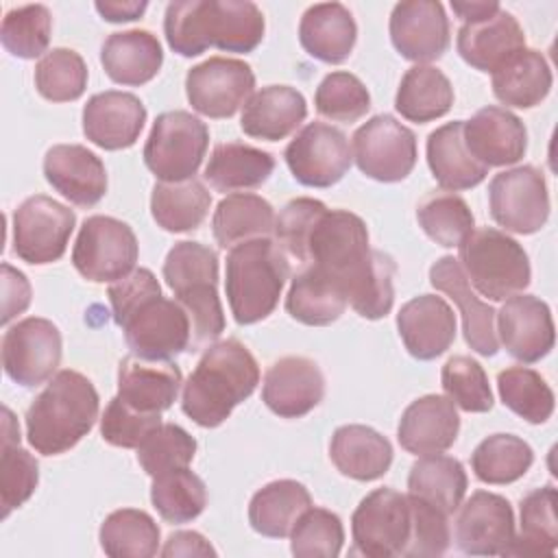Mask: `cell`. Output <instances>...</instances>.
<instances>
[{"mask_svg": "<svg viewBox=\"0 0 558 558\" xmlns=\"http://www.w3.org/2000/svg\"><path fill=\"white\" fill-rule=\"evenodd\" d=\"M98 392L78 371L63 368L26 410L28 445L41 456L70 451L98 418Z\"/></svg>", "mask_w": 558, "mask_h": 558, "instance_id": "5b68a950", "label": "cell"}, {"mask_svg": "<svg viewBox=\"0 0 558 558\" xmlns=\"http://www.w3.org/2000/svg\"><path fill=\"white\" fill-rule=\"evenodd\" d=\"M451 9L464 24H471V22H480V20H486V17L495 15L501 7L495 0H488V2L486 0L484 2H458V0H453Z\"/></svg>", "mask_w": 558, "mask_h": 558, "instance_id": "e7e4bbea", "label": "cell"}, {"mask_svg": "<svg viewBox=\"0 0 558 558\" xmlns=\"http://www.w3.org/2000/svg\"><path fill=\"white\" fill-rule=\"evenodd\" d=\"M290 277V264L277 242L255 238L229 248L225 290L238 325L268 318Z\"/></svg>", "mask_w": 558, "mask_h": 558, "instance_id": "8992f818", "label": "cell"}, {"mask_svg": "<svg viewBox=\"0 0 558 558\" xmlns=\"http://www.w3.org/2000/svg\"><path fill=\"white\" fill-rule=\"evenodd\" d=\"M211 207V194L198 179L166 183L159 181L150 194L155 222L170 233H185L201 227Z\"/></svg>", "mask_w": 558, "mask_h": 558, "instance_id": "60d3db41", "label": "cell"}, {"mask_svg": "<svg viewBox=\"0 0 558 558\" xmlns=\"http://www.w3.org/2000/svg\"><path fill=\"white\" fill-rule=\"evenodd\" d=\"M357 26L351 11L340 2L312 4L299 24L303 50L323 63H342L351 57Z\"/></svg>", "mask_w": 558, "mask_h": 558, "instance_id": "4dcf8cb0", "label": "cell"}, {"mask_svg": "<svg viewBox=\"0 0 558 558\" xmlns=\"http://www.w3.org/2000/svg\"><path fill=\"white\" fill-rule=\"evenodd\" d=\"M161 425V414H148L131 408L118 395L109 401L100 416V434L105 442L122 449H137L144 438Z\"/></svg>", "mask_w": 558, "mask_h": 558, "instance_id": "91938a15", "label": "cell"}, {"mask_svg": "<svg viewBox=\"0 0 558 558\" xmlns=\"http://www.w3.org/2000/svg\"><path fill=\"white\" fill-rule=\"evenodd\" d=\"M163 279L190 316V351L203 349L225 331L218 296V255L201 242H177L163 262Z\"/></svg>", "mask_w": 558, "mask_h": 558, "instance_id": "52a82bcc", "label": "cell"}, {"mask_svg": "<svg viewBox=\"0 0 558 558\" xmlns=\"http://www.w3.org/2000/svg\"><path fill=\"white\" fill-rule=\"evenodd\" d=\"M100 63L113 83L137 87L153 81L163 63L159 39L148 31L111 33L100 48Z\"/></svg>", "mask_w": 558, "mask_h": 558, "instance_id": "d6a6232c", "label": "cell"}, {"mask_svg": "<svg viewBox=\"0 0 558 558\" xmlns=\"http://www.w3.org/2000/svg\"><path fill=\"white\" fill-rule=\"evenodd\" d=\"M418 227L440 246H458L475 227L466 201L453 192H429L416 207Z\"/></svg>", "mask_w": 558, "mask_h": 558, "instance_id": "7dc6e473", "label": "cell"}, {"mask_svg": "<svg viewBox=\"0 0 558 558\" xmlns=\"http://www.w3.org/2000/svg\"><path fill=\"white\" fill-rule=\"evenodd\" d=\"M327 211V205L316 198H292L283 205L279 216H275V238L281 251L292 255L296 262L307 259V238L316 220Z\"/></svg>", "mask_w": 558, "mask_h": 558, "instance_id": "9f6ffc18", "label": "cell"}, {"mask_svg": "<svg viewBox=\"0 0 558 558\" xmlns=\"http://www.w3.org/2000/svg\"><path fill=\"white\" fill-rule=\"evenodd\" d=\"M312 506L310 490L296 480H275L262 486L248 504L251 527L268 538L290 536L296 519Z\"/></svg>", "mask_w": 558, "mask_h": 558, "instance_id": "d590c367", "label": "cell"}, {"mask_svg": "<svg viewBox=\"0 0 558 558\" xmlns=\"http://www.w3.org/2000/svg\"><path fill=\"white\" fill-rule=\"evenodd\" d=\"M307 116L303 94L290 85H268L242 107L240 129L255 140L279 142L294 133Z\"/></svg>", "mask_w": 558, "mask_h": 558, "instance_id": "f546056e", "label": "cell"}, {"mask_svg": "<svg viewBox=\"0 0 558 558\" xmlns=\"http://www.w3.org/2000/svg\"><path fill=\"white\" fill-rule=\"evenodd\" d=\"M456 545L471 556H506L514 541V512L506 497L477 490L460 504Z\"/></svg>", "mask_w": 558, "mask_h": 558, "instance_id": "ac0fdd59", "label": "cell"}, {"mask_svg": "<svg viewBox=\"0 0 558 558\" xmlns=\"http://www.w3.org/2000/svg\"><path fill=\"white\" fill-rule=\"evenodd\" d=\"M2 445H20V425L9 408H2Z\"/></svg>", "mask_w": 558, "mask_h": 558, "instance_id": "03108f58", "label": "cell"}, {"mask_svg": "<svg viewBox=\"0 0 558 558\" xmlns=\"http://www.w3.org/2000/svg\"><path fill=\"white\" fill-rule=\"evenodd\" d=\"M347 305L344 292L312 264H305L303 270L294 275L286 296L288 314L310 327L331 325L342 316Z\"/></svg>", "mask_w": 558, "mask_h": 558, "instance_id": "ab89813d", "label": "cell"}, {"mask_svg": "<svg viewBox=\"0 0 558 558\" xmlns=\"http://www.w3.org/2000/svg\"><path fill=\"white\" fill-rule=\"evenodd\" d=\"M462 135L469 153L490 166H512L527 150V131L519 116L504 107L488 105L471 120L462 122Z\"/></svg>", "mask_w": 558, "mask_h": 558, "instance_id": "cb8c5ba5", "label": "cell"}, {"mask_svg": "<svg viewBox=\"0 0 558 558\" xmlns=\"http://www.w3.org/2000/svg\"><path fill=\"white\" fill-rule=\"evenodd\" d=\"M493 220L506 231L530 235L549 218V194L545 177L534 166H517L493 177L488 185Z\"/></svg>", "mask_w": 558, "mask_h": 558, "instance_id": "4fadbf2b", "label": "cell"}, {"mask_svg": "<svg viewBox=\"0 0 558 558\" xmlns=\"http://www.w3.org/2000/svg\"><path fill=\"white\" fill-rule=\"evenodd\" d=\"M275 231V211L272 205L246 192H235L225 196L214 216H211V233L222 248H233L242 242L255 238H268Z\"/></svg>", "mask_w": 558, "mask_h": 558, "instance_id": "74e56055", "label": "cell"}, {"mask_svg": "<svg viewBox=\"0 0 558 558\" xmlns=\"http://www.w3.org/2000/svg\"><path fill=\"white\" fill-rule=\"evenodd\" d=\"M397 329L412 357L434 360L456 340V314L442 296L418 294L401 305Z\"/></svg>", "mask_w": 558, "mask_h": 558, "instance_id": "484cf974", "label": "cell"}, {"mask_svg": "<svg viewBox=\"0 0 558 558\" xmlns=\"http://www.w3.org/2000/svg\"><path fill=\"white\" fill-rule=\"evenodd\" d=\"M466 486L469 480L462 462L442 453L421 456L408 475V493L438 508L447 517L460 508Z\"/></svg>", "mask_w": 558, "mask_h": 558, "instance_id": "f35d334b", "label": "cell"}, {"mask_svg": "<svg viewBox=\"0 0 558 558\" xmlns=\"http://www.w3.org/2000/svg\"><path fill=\"white\" fill-rule=\"evenodd\" d=\"M353 159L368 179L403 181L416 166V135L392 116H375L355 129Z\"/></svg>", "mask_w": 558, "mask_h": 558, "instance_id": "5bb4252c", "label": "cell"}, {"mask_svg": "<svg viewBox=\"0 0 558 558\" xmlns=\"http://www.w3.org/2000/svg\"><path fill=\"white\" fill-rule=\"evenodd\" d=\"M283 157L292 177L307 187L336 185L353 161L347 135L325 122L305 124L286 146Z\"/></svg>", "mask_w": 558, "mask_h": 558, "instance_id": "e0dca14e", "label": "cell"}, {"mask_svg": "<svg viewBox=\"0 0 558 558\" xmlns=\"http://www.w3.org/2000/svg\"><path fill=\"white\" fill-rule=\"evenodd\" d=\"M209 129L190 111H163L144 144L146 168L166 183L192 179L207 153Z\"/></svg>", "mask_w": 558, "mask_h": 558, "instance_id": "9c48e42d", "label": "cell"}, {"mask_svg": "<svg viewBox=\"0 0 558 558\" xmlns=\"http://www.w3.org/2000/svg\"><path fill=\"white\" fill-rule=\"evenodd\" d=\"M532 462V447L514 434H493L471 453V469L484 484H512L530 471Z\"/></svg>", "mask_w": 558, "mask_h": 558, "instance_id": "f6af8a7d", "label": "cell"}, {"mask_svg": "<svg viewBox=\"0 0 558 558\" xmlns=\"http://www.w3.org/2000/svg\"><path fill=\"white\" fill-rule=\"evenodd\" d=\"M314 105L323 118L351 124L371 109V94L355 74L331 72L316 87Z\"/></svg>", "mask_w": 558, "mask_h": 558, "instance_id": "f5cc1de1", "label": "cell"}, {"mask_svg": "<svg viewBox=\"0 0 558 558\" xmlns=\"http://www.w3.org/2000/svg\"><path fill=\"white\" fill-rule=\"evenodd\" d=\"M137 238L133 229L111 216H89L78 229L72 264L94 283H113L135 270Z\"/></svg>", "mask_w": 558, "mask_h": 558, "instance_id": "30bf717a", "label": "cell"}, {"mask_svg": "<svg viewBox=\"0 0 558 558\" xmlns=\"http://www.w3.org/2000/svg\"><path fill=\"white\" fill-rule=\"evenodd\" d=\"M61 331L48 318L28 316L2 336L4 373L24 388L48 381L61 362Z\"/></svg>", "mask_w": 558, "mask_h": 558, "instance_id": "9a60e30c", "label": "cell"}, {"mask_svg": "<svg viewBox=\"0 0 558 558\" xmlns=\"http://www.w3.org/2000/svg\"><path fill=\"white\" fill-rule=\"evenodd\" d=\"M146 122V107L129 92L94 94L83 107L85 137L105 150H122L137 142Z\"/></svg>", "mask_w": 558, "mask_h": 558, "instance_id": "603a6c76", "label": "cell"}, {"mask_svg": "<svg viewBox=\"0 0 558 558\" xmlns=\"http://www.w3.org/2000/svg\"><path fill=\"white\" fill-rule=\"evenodd\" d=\"M76 214L63 203L35 194L13 211V253L33 266L52 264L63 257Z\"/></svg>", "mask_w": 558, "mask_h": 558, "instance_id": "7c38bea8", "label": "cell"}, {"mask_svg": "<svg viewBox=\"0 0 558 558\" xmlns=\"http://www.w3.org/2000/svg\"><path fill=\"white\" fill-rule=\"evenodd\" d=\"M264 15L248 0H174L166 7L163 33L181 57H198L207 48L253 52L264 39Z\"/></svg>", "mask_w": 558, "mask_h": 558, "instance_id": "3957f363", "label": "cell"}, {"mask_svg": "<svg viewBox=\"0 0 558 558\" xmlns=\"http://www.w3.org/2000/svg\"><path fill=\"white\" fill-rule=\"evenodd\" d=\"M96 11L100 13L102 20L107 22H113V24H120V22H133V20H140L148 7L146 0H98L96 4Z\"/></svg>", "mask_w": 558, "mask_h": 558, "instance_id": "be15d7a7", "label": "cell"}, {"mask_svg": "<svg viewBox=\"0 0 558 558\" xmlns=\"http://www.w3.org/2000/svg\"><path fill=\"white\" fill-rule=\"evenodd\" d=\"M497 316V333L504 349L523 364H534L554 349V320L545 301L534 294L506 299Z\"/></svg>", "mask_w": 558, "mask_h": 558, "instance_id": "ffe728a7", "label": "cell"}, {"mask_svg": "<svg viewBox=\"0 0 558 558\" xmlns=\"http://www.w3.org/2000/svg\"><path fill=\"white\" fill-rule=\"evenodd\" d=\"M412 508V532L403 558H434L449 549V517L427 501L408 493Z\"/></svg>", "mask_w": 558, "mask_h": 558, "instance_id": "680465c9", "label": "cell"}, {"mask_svg": "<svg viewBox=\"0 0 558 558\" xmlns=\"http://www.w3.org/2000/svg\"><path fill=\"white\" fill-rule=\"evenodd\" d=\"M272 170L275 159L270 153L242 142H225L211 150L205 166V181L216 192L253 190L266 183Z\"/></svg>", "mask_w": 558, "mask_h": 558, "instance_id": "8d00e7d4", "label": "cell"}, {"mask_svg": "<svg viewBox=\"0 0 558 558\" xmlns=\"http://www.w3.org/2000/svg\"><path fill=\"white\" fill-rule=\"evenodd\" d=\"M460 432V416L456 403L442 395H425L412 401L397 427L399 445L414 456H429L447 451Z\"/></svg>", "mask_w": 558, "mask_h": 558, "instance_id": "4316f807", "label": "cell"}, {"mask_svg": "<svg viewBox=\"0 0 558 558\" xmlns=\"http://www.w3.org/2000/svg\"><path fill=\"white\" fill-rule=\"evenodd\" d=\"M451 105L453 87L442 70L434 65H412L403 74L395 96V109L416 124L442 118Z\"/></svg>", "mask_w": 558, "mask_h": 558, "instance_id": "b9f144b4", "label": "cell"}, {"mask_svg": "<svg viewBox=\"0 0 558 558\" xmlns=\"http://www.w3.org/2000/svg\"><path fill=\"white\" fill-rule=\"evenodd\" d=\"M390 39L403 59L427 65L449 48V17L436 0H405L390 13Z\"/></svg>", "mask_w": 558, "mask_h": 558, "instance_id": "d6986e66", "label": "cell"}, {"mask_svg": "<svg viewBox=\"0 0 558 558\" xmlns=\"http://www.w3.org/2000/svg\"><path fill=\"white\" fill-rule=\"evenodd\" d=\"M325 395V377L318 364L303 355H286L272 362L264 375L262 399L281 418H301Z\"/></svg>", "mask_w": 558, "mask_h": 558, "instance_id": "44dd1931", "label": "cell"}, {"mask_svg": "<svg viewBox=\"0 0 558 558\" xmlns=\"http://www.w3.org/2000/svg\"><path fill=\"white\" fill-rule=\"evenodd\" d=\"M44 177L76 207H94L107 192L105 163L81 144H57L48 148Z\"/></svg>", "mask_w": 558, "mask_h": 558, "instance_id": "d4e9b609", "label": "cell"}, {"mask_svg": "<svg viewBox=\"0 0 558 558\" xmlns=\"http://www.w3.org/2000/svg\"><path fill=\"white\" fill-rule=\"evenodd\" d=\"M458 264L469 283L490 301H506L530 286L532 268L527 253L499 229H473L458 244Z\"/></svg>", "mask_w": 558, "mask_h": 558, "instance_id": "ba28073f", "label": "cell"}, {"mask_svg": "<svg viewBox=\"0 0 558 558\" xmlns=\"http://www.w3.org/2000/svg\"><path fill=\"white\" fill-rule=\"evenodd\" d=\"M329 458L342 475L357 482H373L388 473L392 445L368 425H342L331 436Z\"/></svg>", "mask_w": 558, "mask_h": 558, "instance_id": "1f68e13d", "label": "cell"}, {"mask_svg": "<svg viewBox=\"0 0 558 558\" xmlns=\"http://www.w3.org/2000/svg\"><path fill=\"white\" fill-rule=\"evenodd\" d=\"M113 320L133 355L172 360L192 344V323L177 299H166L148 268H135L109 286Z\"/></svg>", "mask_w": 558, "mask_h": 558, "instance_id": "7a4b0ae2", "label": "cell"}, {"mask_svg": "<svg viewBox=\"0 0 558 558\" xmlns=\"http://www.w3.org/2000/svg\"><path fill=\"white\" fill-rule=\"evenodd\" d=\"M39 482L37 460L20 445H2L0 456V497H2V517L7 519L11 510L20 508L31 499Z\"/></svg>", "mask_w": 558, "mask_h": 558, "instance_id": "6f0895ef", "label": "cell"}, {"mask_svg": "<svg viewBox=\"0 0 558 558\" xmlns=\"http://www.w3.org/2000/svg\"><path fill=\"white\" fill-rule=\"evenodd\" d=\"M194 436H190L181 425L161 423L137 447V462L150 477H155L166 471L187 466L194 460Z\"/></svg>", "mask_w": 558, "mask_h": 558, "instance_id": "db71d44e", "label": "cell"}, {"mask_svg": "<svg viewBox=\"0 0 558 558\" xmlns=\"http://www.w3.org/2000/svg\"><path fill=\"white\" fill-rule=\"evenodd\" d=\"M429 283L436 290L445 292L460 307L462 331H464L466 344L475 353H480L484 357H493L499 351V340H497V331H495V314L497 312L488 303H484L475 296L458 259L451 255L436 259L429 268Z\"/></svg>", "mask_w": 558, "mask_h": 558, "instance_id": "7402d4cb", "label": "cell"}, {"mask_svg": "<svg viewBox=\"0 0 558 558\" xmlns=\"http://www.w3.org/2000/svg\"><path fill=\"white\" fill-rule=\"evenodd\" d=\"M181 368L170 360H146L126 355L118 366V397L131 408L148 414L168 410L181 390Z\"/></svg>", "mask_w": 558, "mask_h": 558, "instance_id": "83f0119b", "label": "cell"}, {"mask_svg": "<svg viewBox=\"0 0 558 558\" xmlns=\"http://www.w3.org/2000/svg\"><path fill=\"white\" fill-rule=\"evenodd\" d=\"M259 384L253 353L235 338L214 342L183 384L181 408L201 427L222 425Z\"/></svg>", "mask_w": 558, "mask_h": 558, "instance_id": "277c9868", "label": "cell"}, {"mask_svg": "<svg viewBox=\"0 0 558 558\" xmlns=\"http://www.w3.org/2000/svg\"><path fill=\"white\" fill-rule=\"evenodd\" d=\"M327 275L349 305L368 320L384 318L395 303V259L368 244L366 222L347 209H327L307 238V259Z\"/></svg>", "mask_w": 558, "mask_h": 558, "instance_id": "6da1fadb", "label": "cell"}, {"mask_svg": "<svg viewBox=\"0 0 558 558\" xmlns=\"http://www.w3.org/2000/svg\"><path fill=\"white\" fill-rule=\"evenodd\" d=\"M100 547L111 558H150L159 551V525L135 508L111 512L98 532Z\"/></svg>", "mask_w": 558, "mask_h": 558, "instance_id": "ee69618b", "label": "cell"}, {"mask_svg": "<svg viewBox=\"0 0 558 558\" xmlns=\"http://www.w3.org/2000/svg\"><path fill=\"white\" fill-rule=\"evenodd\" d=\"M166 558L172 556H216V549L209 545V541L192 530H181V532H172L166 541V545L159 551Z\"/></svg>", "mask_w": 558, "mask_h": 558, "instance_id": "6125c7cd", "label": "cell"}, {"mask_svg": "<svg viewBox=\"0 0 558 558\" xmlns=\"http://www.w3.org/2000/svg\"><path fill=\"white\" fill-rule=\"evenodd\" d=\"M462 122L464 120H453L432 131L425 148L432 177L440 187L451 192L471 190L488 174V168L469 153L462 135Z\"/></svg>", "mask_w": 558, "mask_h": 558, "instance_id": "836d02e7", "label": "cell"}, {"mask_svg": "<svg viewBox=\"0 0 558 558\" xmlns=\"http://www.w3.org/2000/svg\"><path fill=\"white\" fill-rule=\"evenodd\" d=\"M35 87L50 102H70L87 87V65L76 50L52 48L35 65Z\"/></svg>", "mask_w": 558, "mask_h": 558, "instance_id": "681fc988", "label": "cell"}, {"mask_svg": "<svg viewBox=\"0 0 558 558\" xmlns=\"http://www.w3.org/2000/svg\"><path fill=\"white\" fill-rule=\"evenodd\" d=\"M150 501L168 523H187L207 506L205 482L187 466L166 471L153 477Z\"/></svg>", "mask_w": 558, "mask_h": 558, "instance_id": "bcb514c9", "label": "cell"}, {"mask_svg": "<svg viewBox=\"0 0 558 558\" xmlns=\"http://www.w3.org/2000/svg\"><path fill=\"white\" fill-rule=\"evenodd\" d=\"M253 87L251 65L229 57H209L185 74V94L192 109L214 120L238 113L253 96Z\"/></svg>", "mask_w": 558, "mask_h": 558, "instance_id": "2e32d148", "label": "cell"}, {"mask_svg": "<svg viewBox=\"0 0 558 558\" xmlns=\"http://www.w3.org/2000/svg\"><path fill=\"white\" fill-rule=\"evenodd\" d=\"M410 532V499L392 488H377L368 493L351 517L353 554L368 558L403 556Z\"/></svg>", "mask_w": 558, "mask_h": 558, "instance_id": "8fae6325", "label": "cell"}, {"mask_svg": "<svg viewBox=\"0 0 558 558\" xmlns=\"http://www.w3.org/2000/svg\"><path fill=\"white\" fill-rule=\"evenodd\" d=\"M521 530L506 556H554L558 545V519H556V488L543 486L527 493L521 504Z\"/></svg>", "mask_w": 558, "mask_h": 558, "instance_id": "7bdbcfd3", "label": "cell"}, {"mask_svg": "<svg viewBox=\"0 0 558 558\" xmlns=\"http://www.w3.org/2000/svg\"><path fill=\"white\" fill-rule=\"evenodd\" d=\"M52 15L44 4L11 9L0 26L2 46L20 59L41 57L50 44Z\"/></svg>", "mask_w": 558, "mask_h": 558, "instance_id": "f907efd6", "label": "cell"}, {"mask_svg": "<svg viewBox=\"0 0 558 558\" xmlns=\"http://www.w3.org/2000/svg\"><path fill=\"white\" fill-rule=\"evenodd\" d=\"M442 390L464 412H488L493 408V392L486 371L469 355H453L445 362L440 373Z\"/></svg>", "mask_w": 558, "mask_h": 558, "instance_id": "11a10c76", "label": "cell"}, {"mask_svg": "<svg viewBox=\"0 0 558 558\" xmlns=\"http://www.w3.org/2000/svg\"><path fill=\"white\" fill-rule=\"evenodd\" d=\"M456 46L464 63L480 72L493 74L512 54L525 48V35L517 17L499 9L486 20L462 24Z\"/></svg>", "mask_w": 558, "mask_h": 558, "instance_id": "f1b7e54d", "label": "cell"}, {"mask_svg": "<svg viewBox=\"0 0 558 558\" xmlns=\"http://www.w3.org/2000/svg\"><path fill=\"white\" fill-rule=\"evenodd\" d=\"M501 403L527 423L541 425L554 412V392L547 381L527 366H508L497 375Z\"/></svg>", "mask_w": 558, "mask_h": 558, "instance_id": "c3c4849f", "label": "cell"}, {"mask_svg": "<svg viewBox=\"0 0 558 558\" xmlns=\"http://www.w3.org/2000/svg\"><path fill=\"white\" fill-rule=\"evenodd\" d=\"M31 303V283L24 272L2 264V325L22 314Z\"/></svg>", "mask_w": 558, "mask_h": 558, "instance_id": "94428289", "label": "cell"}, {"mask_svg": "<svg viewBox=\"0 0 558 558\" xmlns=\"http://www.w3.org/2000/svg\"><path fill=\"white\" fill-rule=\"evenodd\" d=\"M551 81L547 59L534 48H523L493 72V94L506 107L532 109L547 98Z\"/></svg>", "mask_w": 558, "mask_h": 558, "instance_id": "e575fe53", "label": "cell"}, {"mask_svg": "<svg viewBox=\"0 0 558 558\" xmlns=\"http://www.w3.org/2000/svg\"><path fill=\"white\" fill-rule=\"evenodd\" d=\"M344 545V527L336 512L310 506L290 532V549L299 558H336Z\"/></svg>", "mask_w": 558, "mask_h": 558, "instance_id": "816d5d0a", "label": "cell"}]
</instances>
